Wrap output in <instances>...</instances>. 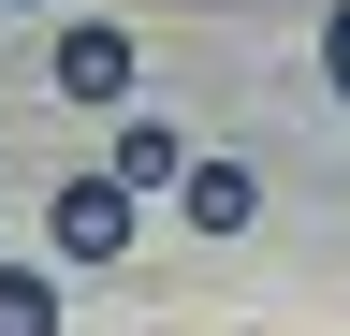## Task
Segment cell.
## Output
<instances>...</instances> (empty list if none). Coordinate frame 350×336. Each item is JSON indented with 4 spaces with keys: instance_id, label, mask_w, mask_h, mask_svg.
Instances as JSON below:
<instances>
[{
    "instance_id": "obj_1",
    "label": "cell",
    "mask_w": 350,
    "mask_h": 336,
    "mask_svg": "<svg viewBox=\"0 0 350 336\" xmlns=\"http://www.w3.org/2000/svg\"><path fill=\"white\" fill-rule=\"evenodd\" d=\"M44 248H59V263H117L131 248V190L117 176H59L44 190Z\"/></svg>"
},
{
    "instance_id": "obj_2",
    "label": "cell",
    "mask_w": 350,
    "mask_h": 336,
    "mask_svg": "<svg viewBox=\"0 0 350 336\" xmlns=\"http://www.w3.org/2000/svg\"><path fill=\"white\" fill-rule=\"evenodd\" d=\"M44 73H59V103H131V73H146V44H131L117 15H73Z\"/></svg>"
},
{
    "instance_id": "obj_3",
    "label": "cell",
    "mask_w": 350,
    "mask_h": 336,
    "mask_svg": "<svg viewBox=\"0 0 350 336\" xmlns=\"http://www.w3.org/2000/svg\"><path fill=\"white\" fill-rule=\"evenodd\" d=\"M117 190L146 205V190H190V132L175 117H117Z\"/></svg>"
},
{
    "instance_id": "obj_4",
    "label": "cell",
    "mask_w": 350,
    "mask_h": 336,
    "mask_svg": "<svg viewBox=\"0 0 350 336\" xmlns=\"http://www.w3.org/2000/svg\"><path fill=\"white\" fill-rule=\"evenodd\" d=\"M175 205H190V234H248V220H262V176H248V161H190Z\"/></svg>"
},
{
    "instance_id": "obj_5",
    "label": "cell",
    "mask_w": 350,
    "mask_h": 336,
    "mask_svg": "<svg viewBox=\"0 0 350 336\" xmlns=\"http://www.w3.org/2000/svg\"><path fill=\"white\" fill-rule=\"evenodd\" d=\"M0 336H59V278L44 263H0Z\"/></svg>"
},
{
    "instance_id": "obj_6",
    "label": "cell",
    "mask_w": 350,
    "mask_h": 336,
    "mask_svg": "<svg viewBox=\"0 0 350 336\" xmlns=\"http://www.w3.org/2000/svg\"><path fill=\"white\" fill-rule=\"evenodd\" d=\"M321 73H336V103H350V0L321 15Z\"/></svg>"
}]
</instances>
